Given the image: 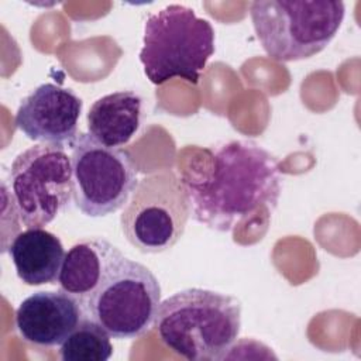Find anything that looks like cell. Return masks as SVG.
<instances>
[{"instance_id": "cell-14", "label": "cell", "mask_w": 361, "mask_h": 361, "mask_svg": "<svg viewBox=\"0 0 361 361\" xmlns=\"http://www.w3.org/2000/svg\"><path fill=\"white\" fill-rule=\"evenodd\" d=\"M111 354L110 334L87 314L59 348L62 361H107Z\"/></svg>"}, {"instance_id": "cell-5", "label": "cell", "mask_w": 361, "mask_h": 361, "mask_svg": "<svg viewBox=\"0 0 361 361\" xmlns=\"http://www.w3.org/2000/svg\"><path fill=\"white\" fill-rule=\"evenodd\" d=\"M10 196L27 227H44L73 199L71 157L62 144H38L18 154L10 168Z\"/></svg>"}, {"instance_id": "cell-8", "label": "cell", "mask_w": 361, "mask_h": 361, "mask_svg": "<svg viewBox=\"0 0 361 361\" xmlns=\"http://www.w3.org/2000/svg\"><path fill=\"white\" fill-rule=\"evenodd\" d=\"M71 148L75 206L89 217H103L123 209L140 183L131 154L107 147L89 133H79Z\"/></svg>"}, {"instance_id": "cell-2", "label": "cell", "mask_w": 361, "mask_h": 361, "mask_svg": "<svg viewBox=\"0 0 361 361\" xmlns=\"http://www.w3.org/2000/svg\"><path fill=\"white\" fill-rule=\"evenodd\" d=\"M154 327L169 350L189 361L223 360L241 330V303L210 289H183L159 303Z\"/></svg>"}, {"instance_id": "cell-4", "label": "cell", "mask_w": 361, "mask_h": 361, "mask_svg": "<svg viewBox=\"0 0 361 361\" xmlns=\"http://www.w3.org/2000/svg\"><path fill=\"white\" fill-rule=\"evenodd\" d=\"M213 52L214 30L190 7L169 4L144 24L140 62L154 85L173 78L196 85Z\"/></svg>"}, {"instance_id": "cell-1", "label": "cell", "mask_w": 361, "mask_h": 361, "mask_svg": "<svg viewBox=\"0 0 361 361\" xmlns=\"http://www.w3.org/2000/svg\"><path fill=\"white\" fill-rule=\"evenodd\" d=\"M183 185L195 221L231 231L259 212L275 210L282 175L269 151L254 141L235 140L219 147L203 175Z\"/></svg>"}, {"instance_id": "cell-12", "label": "cell", "mask_w": 361, "mask_h": 361, "mask_svg": "<svg viewBox=\"0 0 361 361\" xmlns=\"http://www.w3.org/2000/svg\"><path fill=\"white\" fill-rule=\"evenodd\" d=\"M18 279L30 286L56 283L65 258L63 245L42 227L20 231L8 245Z\"/></svg>"}, {"instance_id": "cell-6", "label": "cell", "mask_w": 361, "mask_h": 361, "mask_svg": "<svg viewBox=\"0 0 361 361\" xmlns=\"http://www.w3.org/2000/svg\"><path fill=\"white\" fill-rule=\"evenodd\" d=\"M161 303L158 278L126 255L83 303L86 314L113 338H137L154 324Z\"/></svg>"}, {"instance_id": "cell-10", "label": "cell", "mask_w": 361, "mask_h": 361, "mask_svg": "<svg viewBox=\"0 0 361 361\" xmlns=\"http://www.w3.org/2000/svg\"><path fill=\"white\" fill-rule=\"evenodd\" d=\"M86 316L75 296L59 290H39L25 298L16 310L20 337L37 347L61 345Z\"/></svg>"}, {"instance_id": "cell-3", "label": "cell", "mask_w": 361, "mask_h": 361, "mask_svg": "<svg viewBox=\"0 0 361 361\" xmlns=\"http://www.w3.org/2000/svg\"><path fill=\"white\" fill-rule=\"evenodd\" d=\"M343 1L257 0L250 17L265 54L278 62L300 61L322 52L344 20Z\"/></svg>"}, {"instance_id": "cell-11", "label": "cell", "mask_w": 361, "mask_h": 361, "mask_svg": "<svg viewBox=\"0 0 361 361\" xmlns=\"http://www.w3.org/2000/svg\"><path fill=\"white\" fill-rule=\"evenodd\" d=\"M123 257L121 250L104 238H85L73 244L61 267L59 289L83 305Z\"/></svg>"}, {"instance_id": "cell-9", "label": "cell", "mask_w": 361, "mask_h": 361, "mask_svg": "<svg viewBox=\"0 0 361 361\" xmlns=\"http://www.w3.org/2000/svg\"><path fill=\"white\" fill-rule=\"evenodd\" d=\"M82 107V99L72 89L42 83L21 100L14 123L32 141L72 144Z\"/></svg>"}, {"instance_id": "cell-7", "label": "cell", "mask_w": 361, "mask_h": 361, "mask_svg": "<svg viewBox=\"0 0 361 361\" xmlns=\"http://www.w3.org/2000/svg\"><path fill=\"white\" fill-rule=\"evenodd\" d=\"M120 217L126 240L138 251L158 254L172 248L190 217L183 180L161 171L140 180Z\"/></svg>"}, {"instance_id": "cell-13", "label": "cell", "mask_w": 361, "mask_h": 361, "mask_svg": "<svg viewBox=\"0 0 361 361\" xmlns=\"http://www.w3.org/2000/svg\"><path fill=\"white\" fill-rule=\"evenodd\" d=\"M142 99L133 90L113 92L90 106L86 124L89 134L107 147H124L141 124Z\"/></svg>"}]
</instances>
